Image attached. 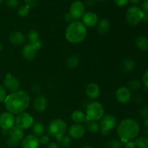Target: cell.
<instances>
[{"instance_id":"1","label":"cell","mask_w":148,"mask_h":148,"mask_svg":"<svg viewBox=\"0 0 148 148\" xmlns=\"http://www.w3.org/2000/svg\"><path fill=\"white\" fill-rule=\"evenodd\" d=\"M30 103V98L28 94L23 90L12 92L7 96L4 102L6 110L14 115L24 112Z\"/></svg>"},{"instance_id":"2","label":"cell","mask_w":148,"mask_h":148,"mask_svg":"<svg viewBox=\"0 0 148 148\" xmlns=\"http://www.w3.org/2000/svg\"><path fill=\"white\" fill-rule=\"evenodd\" d=\"M140 131V125L132 118L123 119L119 123L116 129L117 134L124 144L137 137Z\"/></svg>"},{"instance_id":"3","label":"cell","mask_w":148,"mask_h":148,"mask_svg":"<svg viewBox=\"0 0 148 148\" xmlns=\"http://www.w3.org/2000/svg\"><path fill=\"white\" fill-rule=\"evenodd\" d=\"M86 26L79 20H74L69 23L65 30V37L72 44H79L86 38Z\"/></svg>"},{"instance_id":"4","label":"cell","mask_w":148,"mask_h":148,"mask_svg":"<svg viewBox=\"0 0 148 148\" xmlns=\"http://www.w3.org/2000/svg\"><path fill=\"white\" fill-rule=\"evenodd\" d=\"M67 131L66 123L61 118H56L52 120L49 123L47 127V133L49 136L59 138L66 133Z\"/></svg>"},{"instance_id":"5","label":"cell","mask_w":148,"mask_h":148,"mask_svg":"<svg viewBox=\"0 0 148 148\" xmlns=\"http://www.w3.org/2000/svg\"><path fill=\"white\" fill-rule=\"evenodd\" d=\"M87 119L88 120H99L104 115V107L99 102H90L86 107Z\"/></svg>"},{"instance_id":"6","label":"cell","mask_w":148,"mask_h":148,"mask_svg":"<svg viewBox=\"0 0 148 148\" xmlns=\"http://www.w3.org/2000/svg\"><path fill=\"white\" fill-rule=\"evenodd\" d=\"M144 12L140 7L134 5L129 7L126 12V19L129 24L135 26L143 21Z\"/></svg>"},{"instance_id":"7","label":"cell","mask_w":148,"mask_h":148,"mask_svg":"<svg viewBox=\"0 0 148 148\" xmlns=\"http://www.w3.org/2000/svg\"><path fill=\"white\" fill-rule=\"evenodd\" d=\"M117 120L116 117L111 114L104 115L100 120V131L103 136L109 135L110 131L116 126Z\"/></svg>"},{"instance_id":"8","label":"cell","mask_w":148,"mask_h":148,"mask_svg":"<svg viewBox=\"0 0 148 148\" xmlns=\"http://www.w3.org/2000/svg\"><path fill=\"white\" fill-rule=\"evenodd\" d=\"M42 43L40 40L34 43H30L25 45L22 50V55L26 60L32 61L36 58L37 52L41 48Z\"/></svg>"},{"instance_id":"9","label":"cell","mask_w":148,"mask_h":148,"mask_svg":"<svg viewBox=\"0 0 148 148\" xmlns=\"http://www.w3.org/2000/svg\"><path fill=\"white\" fill-rule=\"evenodd\" d=\"M33 124V118L30 114L26 112H22V113L17 114L15 117V125L19 128L24 129H27L31 127Z\"/></svg>"},{"instance_id":"10","label":"cell","mask_w":148,"mask_h":148,"mask_svg":"<svg viewBox=\"0 0 148 148\" xmlns=\"http://www.w3.org/2000/svg\"><path fill=\"white\" fill-rule=\"evenodd\" d=\"M3 86L6 90H8L12 93L20 90V82L16 77L13 76L12 74L7 73L3 82Z\"/></svg>"},{"instance_id":"11","label":"cell","mask_w":148,"mask_h":148,"mask_svg":"<svg viewBox=\"0 0 148 148\" xmlns=\"http://www.w3.org/2000/svg\"><path fill=\"white\" fill-rule=\"evenodd\" d=\"M15 123L14 114L10 112H4L0 114V128L4 130H9Z\"/></svg>"},{"instance_id":"12","label":"cell","mask_w":148,"mask_h":148,"mask_svg":"<svg viewBox=\"0 0 148 148\" xmlns=\"http://www.w3.org/2000/svg\"><path fill=\"white\" fill-rule=\"evenodd\" d=\"M69 12L74 20H78L85 14V5L81 1L76 0L71 4Z\"/></svg>"},{"instance_id":"13","label":"cell","mask_w":148,"mask_h":148,"mask_svg":"<svg viewBox=\"0 0 148 148\" xmlns=\"http://www.w3.org/2000/svg\"><path fill=\"white\" fill-rule=\"evenodd\" d=\"M115 96L117 101L121 104H127L132 99L131 91L126 86H121L117 89Z\"/></svg>"},{"instance_id":"14","label":"cell","mask_w":148,"mask_h":148,"mask_svg":"<svg viewBox=\"0 0 148 148\" xmlns=\"http://www.w3.org/2000/svg\"><path fill=\"white\" fill-rule=\"evenodd\" d=\"M68 133H69V136L72 139H80L85 135V127L82 123H75L69 128Z\"/></svg>"},{"instance_id":"15","label":"cell","mask_w":148,"mask_h":148,"mask_svg":"<svg viewBox=\"0 0 148 148\" xmlns=\"http://www.w3.org/2000/svg\"><path fill=\"white\" fill-rule=\"evenodd\" d=\"M48 104H49V101H48L47 97L42 94H39L34 99L33 107L36 111L38 112V113H42L47 108Z\"/></svg>"},{"instance_id":"16","label":"cell","mask_w":148,"mask_h":148,"mask_svg":"<svg viewBox=\"0 0 148 148\" xmlns=\"http://www.w3.org/2000/svg\"><path fill=\"white\" fill-rule=\"evenodd\" d=\"M39 138L34 134H28L22 139V148H38L39 146Z\"/></svg>"},{"instance_id":"17","label":"cell","mask_w":148,"mask_h":148,"mask_svg":"<svg viewBox=\"0 0 148 148\" xmlns=\"http://www.w3.org/2000/svg\"><path fill=\"white\" fill-rule=\"evenodd\" d=\"M101 93L99 86L95 83H90L86 86L85 94L88 98L91 100H96L98 98Z\"/></svg>"},{"instance_id":"18","label":"cell","mask_w":148,"mask_h":148,"mask_svg":"<svg viewBox=\"0 0 148 148\" xmlns=\"http://www.w3.org/2000/svg\"><path fill=\"white\" fill-rule=\"evenodd\" d=\"M9 40L12 44L20 46V45L24 44L26 41V37L22 32L14 30L10 33L9 36Z\"/></svg>"},{"instance_id":"19","label":"cell","mask_w":148,"mask_h":148,"mask_svg":"<svg viewBox=\"0 0 148 148\" xmlns=\"http://www.w3.org/2000/svg\"><path fill=\"white\" fill-rule=\"evenodd\" d=\"M82 17V23L87 27H93L98 22V15L93 12H85Z\"/></svg>"},{"instance_id":"20","label":"cell","mask_w":148,"mask_h":148,"mask_svg":"<svg viewBox=\"0 0 148 148\" xmlns=\"http://www.w3.org/2000/svg\"><path fill=\"white\" fill-rule=\"evenodd\" d=\"M8 135L10 137L20 142L24 137V132L23 129L19 128L16 125H14L8 130Z\"/></svg>"},{"instance_id":"21","label":"cell","mask_w":148,"mask_h":148,"mask_svg":"<svg viewBox=\"0 0 148 148\" xmlns=\"http://www.w3.org/2000/svg\"><path fill=\"white\" fill-rule=\"evenodd\" d=\"M136 63L132 59L127 58L120 63V69L124 73H130L135 68Z\"/></svg>"},{"instance_id":"22","label":"cell","mask_w":148,"mask_h":148,"mask_svg":"<svg viewBox=\"0 0 148 148\" xmlns=\"http://www.w3.org/2000/svg\"><path fill=\"white\" fill-rule=\"evenodd\" d=\"M111 28V24L108 19H101L97 23V30L101 34H106L108 33Z\"/></svg>"},{"instance_id":"23","label":"cell","mask_w":148,"mask_h":148,"mask_svg":"<svg viewBox=\"0 0 148 148\" xmlns=\"http://www.w3.org/2000/svg\"><path fill=\"white\" fill-rule=\"evenodd\" d=\"M135 45L141 51H148V37L145 36H137L135 39Z\"/></svg>"},{"instance_id":"24","label":"cell","mask_w":148,"mask_h":148,"mask_svg":"<svg viewBox=\"0 0 148 148\" xmlns=\"http://www.w3.org/2000/svg\"><path fill=\"white\" fill-rule=\"evenodd\" d=\"M71 118H72V120L76 123H86L88 120V119H87L85 113H84L83 112L81 111V110H75V111L72 112V115H71Z\"/></svg>"},{"instance_id":"25","label":"cell","mask_w":148,"mask_h":148,"mask_svg":"<svg viewBox=\"0 0 148 148\" xmlns=\"http://www.w3.org/2000/svg\"><path fill=\"white\" fill-rule=\"evenodd\" d=\"M79 65V58L77 55H72L67 57L66 60V65L69 69H75Z\"/></svg>"},{"instance_id":"26","label":"cell","mask_w":148,"mask_h":148,"mask_svg":"<svg viewBox=\"0 0 148 148\" xmlns=\"http://www.w3.org/2000/svg\"><path fill=\"white\" fill-rule=\"evenodd\" d=\"M31 130L33 131V134H34L36 136H41L43 135L45 131L44 125L40 122H36L33 123V124L31 126Z\"/></svg>"},{"instance_id":"27","label":"cell","mask_w":148,"mask_h":148,"mask_svg":"<svg viewBox=\"0 0 148 148\" xmlns=\"http://www.w3.org/2000/svg\"><path fill=\"white\" fill-rule=\"evenodd\" d=\"M86 129L92 133H95L100 130L99 123L95 120H88L86 122Z\"/></svg>"},{"instance_id":"28","label":"cell","mask_w":148,"mask_h":148,"mask_svg":"<svg viewBox=\"0 0 148 148\" xmlns=\"http://www.w3.org/2000/svg\"><path fill=\"white\" fill-rule=\"evenodd\" d=\"M136 147L148 148V137L146 136H138L134 140Z\"/></svg>"},{"instance_id":"29","label":"cell","mask_w":148,"mask_h":148,"mask_svg":"<svg viewBox=\"0 0 148 148\" xmlns=\"http://www.w3.org/2000/svg\"><path fill=\"white\" fill-rule=\"evenodd\" d=\"M56 140L57 142L60 144L61 146L62 147H69V146L72 144V139L69 136H67V135H63V136H60L59 138H56Z\"/></svg>"},{"instance_id":"30","label":"cell","mask_w":148,"mask_h":148,"mask_svg":"<svg viewBox=\"0 0 148 148\" xmlns=\"http://www.w3.org/2000/svg\"><path fill=\"white\" fill-rule=\"evenodd\" d=\"M26 37L28 39L29 42H30V43H34V42L39 41L40 36H39V33L38 30H35V29H31V30H30L27 33Z\"/></svg>"},{"instance_id":"31","label":"cell","mask_w":148,"mask_h":148,"mask_svg":"<svg viewBox=\"0 0 148 148\" xmlns=\"http://www.w3.org/2000/svg\"><path fill=\"white\" fill-rule=\"evenodd\" d=\"M123 144L120 139H111L106 142V147L107 148H121Z\"/></svg>"},{"instance_id":"32","label":"cell","mask_w":148,"mask_h":148,"mask_svg":"<svg viewBox=\"0 0 148 148\" xmlns=\"http://www.w3.org/2000/svg\"><path fill=\"white\" fill-rule=\"evenodd\" d=\"M142 87V83L139 80L133 79L130 81L128 84V89L131 91H135V90L140 89Z\"/></svg>"},{"instance_id":"33","label":"cell","mask_w":148,"mask_h":148,"mask_svg":"<svg viewBox=\"0 0 148 148\" xmlns=\"http://www.w3.org/2000/svg\"><path fill=\"white\" fill-rule=\"evenodd\" d=\"M30 7L27 5H23L19 7L18 9V15L22 17H25L27 16L30 12Z\"/></svg>"},{"instance_id":"34","label":"cell","mask_w":148,"mask_h":148,"mask_svg":"<svg viewBox=\"0 0 148 148\" xmlns=\"http://www.w3.org/2000/svg\"><path fill=\"white\" fill-rule=\"evenodd\" d=\"M19 142H20L19 141L15 140V139H12V138L10 137V136L6 139V144L10 148H15L18 147Z\"/></svg>"},{"instance_id":"35","label":"cell","mask_w":148,"mask_h":148,"mask_svg":"<svg viewBox=\"0 0 148 148\" xmlns=\"http://www.w3.org/2000/svg\"><path fill=\"white\" fill-rule=\"evenodd\" d=\"M7 96V90L4 86L0 84V102H4Z\"/></svg>"},{"instance_id":"36","label":"cell","mask_w":148,"mask_h":148,"mask_svg":"<svg viewBox=\"0 0 148 148\" xmlns=\"http://www.w3.org/2000/svg\"><path fill=\"white\" fill-rule=\"evenodd\" d=\"M5 3L7 7L14 9L19 5V0H5Z\"/></svg>"},{"instance_id":"37","label":"cell","mask_w":148,"mask_h":148,"mask_svg":"<svg viewBox=\"0 0 148 148\" xmlns=\"http://www.w3.org/2000/svg\"><path fill=\"white\" fill-rule=\"evenodd\" d=\"M39 142L43 145H46L50 142V137L49 135H42L39 139Z\"/></svg>"},{"instance_id":"38","label":"cell","mask_w":148,"mask_h":148,"mask_svg":"<svg viewBox=\"0 0 148 148\" xmlns=\"http://www.w3.org/2000/svg\"><path fill=\"white\" fill-rule=\"evenodd\" d=\"M40 0H24L25 3L26 5L29 6V7L31 8V7H35L38 5V4L39 3Z\"/></svg>"},{"instance_id":"39","label":"cell","mask_w":148,"mask_h":148,"mask_svg":"<svg viewBox=\"0 0 148 148\" xmlns=\"http://www.w3.org/2000/svg\"><path fill=\"white\" fill-rule=\"evenodd\" d=\"M140 115L143 118H146L148 117V106H145L140 110Z\"/></svg>"},{"instance_id":"40","label":"cell","mask_w":148,"mask_h":148,"mask_svg":"<svg viewBox=\"0 0 148 148\" xmlns=\"http://www.w3.org/2000/svg\"><path fill=\"white\" fill-rule=\"evenodd\" d=\"M114 1L118 7H123L127 5V4L130 2V0H114Z\"/></svg>"},{"instance_id":"41","label":"cell","mask_w":148,"mask_h":148,"mask_svg":"<svg viewBox=\"0 0 148 148\" xmlns=\"http://www.w3.org/2000/svg\"><path fill=\"white\" fill-rule=\"evenodd\" d=\"M143 83L145 87L148 89V69L145 72L143 76Z\"/></svg>"},{"instance_id":"42","label":"cell","mask_w":148,"mask_h":148,"mask_svg":"<svg viewBox=\"0 0 148 148\" xmlns=\"http://www.w3.org/2000/svg\"><path fill=\"white\" fill-rule=\"evenodd\" d=\"M143 12H148V0H144L141 4V7Z\"/></svg>"},{"instance_id":"43","label":"cell","mask_w":148,"mask_h":148,"mask_svg":"<svg viewBox=\"0 0 148 148\" xmlns=\"http://www.w3.org/2000/svg\"><path fill=\"white\" fill-rule=\"evenodd\" d=\"M40 90H41V87L40 85L38 84H34L32 86V91L34 93H38L40 92Z\"/></svg>"},{"instance_id":"44","label":"cell","mask_w":148,"mask_h":148,"mask_svg":"<svg viewBox=\"0 0 148 148\" xmlns=\"http://www.w3.org/2000/svg\"><path fill=\"white\" fill-rule=\"evenodd\" d=\"M124 145V148H136L135 143H134V141L130 140L127 142Z\"/></svg>"},{"instance_id":"45","label":"cell","mask_w":148,"mask_h":148,"mask_svg":"<svg viewBox=\"0 0 148 148\" xmlns=\"http://www.w3.org/2000/svg\"><path fill=\"white\" fill-rule=\"evenodd\" d=\"M64 19L67 22H71V23H72V21H74L73 17H72V15H71L70 13H69V12H66V13H65Z\"/></svg>"},{"instance_id":"46","label":"cell","mask_w":148,"mask_h":148,"mask_svg":"<svg viewBox=\"0 0 148 148\" xmlns=\"http://www.w3.org/2000/svg\"><path fill=\"white\" fill-rule=\"evenodd\" d=\"M46 148H59V146L56 142H49Z\"/></svg>"},{"instance_id":"47","label":"cell","mask_w":148,"mask_h":148,"mask_svg":"<svg viewBox=\"0 0 148 148\" xmlns=\"http://www.w3.org/2000/svg\"><path fill=\"white\" fill-rule=\"evenodd\" d=\"M142 0H130V2L133 4L134 5H137V4H140Z\"/></svg>"},{"instance_id":"48","label":"cell","mask_w":148,"mask_h":148,"mask_svg":"<svg viewBox=\"0 0 148 148\" xmlns=\"http://www.w3.org/2000/svg\"><path fill=\"white\" fill-rule=\"evenodd\" d=\"M143 21L148 22V12H144V15H143Z\"/></svg>"},{"instance_id":"49","label":"cell","mask_w":148,"mask_h":148,"mask_svg":"<svg viewBox=\"0 0 148 148\" xmlns=\"http://www.w3.org/2000/svg\"><path fill=\"white\" fill-rule=\"evenodd\" d=\"M144 125H145V127H148V117L146 118H145Z\"/></svg>"},{"instance_id":"50","label":"cell","mask_w":148,"mask_h":148,"mask_svg":"<svg viewBox=\"0 0 148 148\" xmlns=\"http://www.w3.org/2000/svg\"><path fill=\"white\" fill-rule=\"evenodd\" d=\"M144 133L146 136H148V127H146V129L144 130Z\"/></svg>"},{"instance_id":"51","label":"cell","mask_w":148,"mask_h":148,"mask_svg":"<svg viewBox=\"0 0 148 148\" xmlns=\"http://www.w3.org/2000/svg\"><path fill=\"white\" fill-rule=\"evenodd\" d=\"M82 148H92V147H90V146H88V145H85V146L82 147Z\"/></svg>"},{"instance_id":"52","label":"cell","mask_w":148,"mask_h":148,"mask_svg":"<svg viewBox=\"0 0 148 148\" xmlns=\"http://www.w3.org/2000/svg\"><path fill=\"white\" fill-rule=\"evenodd\" d=\"M2 48H3V46H2V44L0 42V52H1V51L2 50Z\"/></svg>"},{"instance_id":"53","label":"cell","mask_w":148,"mask_h":148,"mask_svg":"<svg viewBox=\"0 0 148 148\" xmlns=\"http://www.w3.org/2000/svg\"><path fill=\"white\" fill-rule=\"evenodd\" d=\"M98 1H106V0H97Z\"/></svg>"},{"instance_id":"54","label":"cell","mask_w":148,"mask_h":148,"mask_svg":"<svg viewBox=\"0 0 148 148\" xmlns=\"http://www.w3.org/2000/svg\"><path fill=\"white\" fill-rule=\"evenodd\" d=\"M3 1H4V0H0V5H1V3L3 2Z\"/></svg>"},{"instance_id":"55","label":"cell","mask_w":148,"mask_h":148,"mask_svg":"<svg viewBox=\"0 0 148 148\" xmlns=\"http://www.w3.org/2000/svg\"><path fill=\"white\" fill-rule=\"evenodd\" d=\"M1 148H3V147H1Z\"/></svg>"}]
</instances>
